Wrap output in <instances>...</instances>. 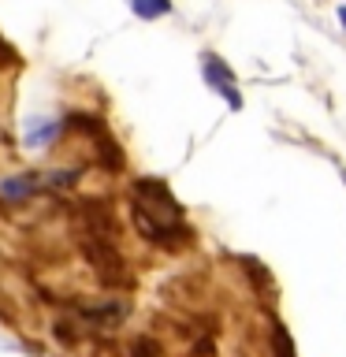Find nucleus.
<instances>
[{"label": "nucleus", "mask_w": 346, "mask_h": 357, "mask_svg": "<svg viewBox=\"0 0 346 357\" xmlns=\"http://www.w3.org/2000/svg\"><path fill=\"white\" fill-rule=\"evenodd\" d=\"M56 130H60V127H56L52 119H30L27 123V145H30V149H45V145L56 138Z\"/></svg>", "instance_id": "4"}, {"label": "nucleus", "mask_w": 346, "mask_h": 357, "mask_svg": "<svg viewBox=\"0 0 346 357\" xmlns=\"http://www.w3.org/2000/svg\"><path fill=\"white\" fill-rule=\"evenodd\" d=\"M41 183H38V175H19V178H8L4 186H0V194L4 197H11V201H19V197H27V194H33Z\"/></svg>", "instance_id": "5"}, {"label": "nucleus", "mask_w": 346, "mask_h": 357, "mask_svg": "<svg viewBox=\"0 0 346 357\" xmlns=\"http://www.w3.org/2000/svg\"><path fill=\"white\" fill-rule=\"evenodd\" d=\"M339 19H343V26H346V4L339 8Z\"/></svg>", "instance_id": "9"}, {"label": "nucleus", "mask_w": 346, "mask_h": 357, "mask_svg": "<svg viewBox=\"0 0 346 357\" xmlns=\"http://www.w3.org/2000/svg\"><path fill=\"white\" fill-rule=\"evenodd\" d=\"M130 357H156V342L153 339H138L130 346Z\"/></svg>", "instance_id": "7"}, {"label": "nucleus", "mask_w": 346, "mask_h": 357, "mask_svg": "<svg viewBox=\"0 0 346 357\" xmlns=\"http://www.w3.org/2000/svg\"><path fill=\"white\" fill-rule=\"evenodd\" d=\"M205 78L227 97L231 108H242V97H239V89H234V75L227 71V63H220L216 56H205Z\"/></svg>", "instance_id": "3"}, {"label": "nucleus", "mask_w": 346, "mask_h": 357, "mask_svg": "<svg viewBox=\"0 0 346 357\" xmlns=\"http://www.w3.org/2000/svg\"><path fill=\"white\" fill-rule=\"evenodd\" d=\"M75 178H78V172H56V175H49V183L52 186H71Z\"/></svg>", "instance_id": "8"}, {"label": "nucleus", "mask_w": 346, "mask_h": 357, "mask_svg": "<svg viewBox=\"0 0 346 357\" xmlns=\"http://www.w3.org/2000/svg\"><path fill=\"white\" fill-rule=\"evenodd\" d=\"M130 220H134V227L142 231V238H149V242H156V245H167V250H175V245H183V242L190 238V231H186L179 220L153 216L145 205H138V201L130 205Z\"/></svg>", "instance_id": "1"}, {"label": "nucleus", "mask_w": 346, "mask_h": 357, "mask_svg": "<svg viewBox=\"0 0 346 357\" xmlns=\"http://www.w3.org/2000/svg\"><path fill=\"white\" fill-rule=\"evenodd\" d=\"M86 257H89V264H93V272H97V279H100L105 287H123V283H127L123 257H119V250H116L108 238H93V234H89Z\"/></svg>", "instance_id": "2"}, {"label": "nucleus", "mask_w": 346, "mask_h": 357, "mask_svg": "<svg viewBox=\"0 0 346 357\" xmlns=\"http://www.w3.org/2000/svg\"><path fill=\"white\" fill-rule=\"evenodd\" d=\"M130 8H134V15H142V19H156V15H164L156 0H130Z\"/></svg>", "instance_id": "6"}]
</instances>
